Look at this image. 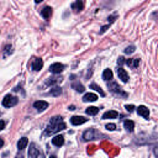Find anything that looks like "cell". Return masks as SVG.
<instances>
[{
	"instance_id": "obj_1",
	"label": "cell",
	"mask_w": 158,
	"mask_h": 158,
	"mask_svg": "<svg viewBox=\"0 0 158 158\" xmlns=\"http://www.w3.org/2000/svg\"><path fill=\"white\" fill-rule=\"evenodd\" d=\"M66 128V123L63 122L62 117L59 116H54L51 119V121L47 125V128L44 130V136H49V135H53L56 132H59L61 130H64Z\"/></svg>"
},
{
	"instance_id": "obj_2",
	"label": "cell",
	"mask_w": 158,
	"mask_h": 158,
	"mask_svg": "<svg viewBox=\"0 0 158 158\" xmlns=\"http://www.w3.org/2000/svg\"><path fill=\"white\" fill-rule=\"evenodd\" d=\"M28 158H44V156H43V153L36 147V145L32 143V145L30 146V150H28Z\"/></svg>"
},
{
	"instance_id": "obj_3",
	"label": "cell",
	"mask_w": 158,
	"mask_h": 158,
	"mask_svg": "<svg viewBox=\"0 0 158 158\" xmlns=\"http://www.w3.org/2000/svg\"><path fill=\"white\" fill-rule=\"evenodd\" d=\"M19 99L16 96H12V95H6L3 99V106L5 107H12L17 104Z\"/></svg>"
},
{
	"instance_id": "obj_4",
	"label": "cell",
	"mask_w": 158,
	"mask_h": 158,
	"mask_svg": "<svg viewBox=\"0 0 158 158\" xmlns=\"http://www.w3.org/2000/svg\"><path fill=\"white\" fill-rule=\"evenodd\" d=\"M99 136H100V133H99L96 130H94V128H89L88 131L84 132L83 138H84V141H90V140H95V138H98Z\"/></svg>"
},
{
	"instance_id": "obj_5",
	"label": "cell",
	"mask_w": 158,
	"mask_h": 158,
	"mask_svg": "<svg viewBox=\"0 0 158 158\" xmlns=\"http://www.w3.org/2000/svg\"><path fill=\"white\" fill-rule=\"evenodd\" d=\"M63 69H64V66H63L62 63H53V64H51V66H49V72L53 73V74L62 73Z\"/></svg>"
},
{
	"instance_id": "obj_6",
	"label": "cell",
	"mask_w": 158,
	"mask_h": 158,
	"mask_svg": "<svg viewBox=\"0 0 158 158\" xmlns=\"http://www.w3.org/2000/svg\"><path fill=\"white\" fill-rule=\"evenodd\" d=\"M87 121H88V119H85L84 116H73V117L71 119L72 125H74V126L83 125V123H85Z\"/></svg>"
},
{
	"instance_id": "obj_7",
	"label": "cell",
	"mask_w": 158,
	"mask_h": 158,
	"mask_svg": "<svg viewBox=\"0 0 158 158\" xmlns=\"http://www.w3.org/2000/svg\"><path fill=\"white\" fill-rule=\"evenodd\" d=\"M43 67V61L41 58H33V61H32V69L35 72H38V71H41Z\"/></svg>"
},
{
	"instance_id": "obj_8",
	"label": "cell",
	"mask_w": 158,
	"mask_h": 158,
	"mask_svg": "<svg viewBox=\"0 0 158 158\" xmlns=\"http://www.w3.org/2000/svg\"><path fill=\"white\" fill-rule=\"evenodd\" d=\"M109 89H110V90H111L112 93L121 94V95H123V96H126V95H127V94H126L125 91H122V90H121V88L119 87L116 83H110V84H109Z\"/></svg>"
},
{
	"instance_id": "obj_9",
	"label": "cell",
	"mask_w": 158,
	"mask_h": 158,
	"mask_svg": "<svg viewBox=\"0 0 158 158\" xmlns=\"http://www.w3.org/2000/svg\"><path fill=\"white\" fill-rule=\"evenodd\" d=\"M117 76H119V79H121L123 83H127L128 82V74H127V72L123 68L120 67V68L117 69Z\"/></svg>"
},
{
	"instance_id": "obj_10",
	"label": "cell",
	"mask_w": 158,
	"mask_h": 158,
	"mask_svg": "<svg viewBox=\"0 0 158 158\" xmlns=\"http://www.w3.org/2000/svg\"><path fill=\"white\" fill-rule=\"evenodd\" d=\"M33 106H35V109H37L38 111H43V110H46V109L48 107V103L43 101V100H38L36 103H33Z\"/></svg>"
},
{
	"instance_id": "obj_11",
	"label": "cell",
	"mask_w": 158,
	"mask_h": 158,
	"mask_svg": "<svg viewBox=\"0 0 158 158\" xmlns=\"http://www.w3.org/2000/svg\"><path fill=\"white\" fill-rule=\"evenodd\" d=\"M137 112H138V115L142 116V117H145V119H148V116H150V110H148L145 105L138 106L137 107Z\"/></svg>"
},
{
	"instance_id": "obj_12",
	"label": "cell",
	"mask_w": 158,
	"mask_h": 158,
	"mask_svg": "<svg viewBox=\"0 0 158 158\" xmlns=\"http://www.w3.org/2000/svg\"><path fill=\"white\" fill-rule=\"evenodd\" d=\"M52 143L54 146H57V147H61V146H63V143H64V137L62 135H56L52 138Z\"/></svg>"
},
{
	"instance_id": "obj_13",
	"label": "cell",
	"mask_w": 158,
	"mask_h": 158,
	"mask_svg": "<svg viewBox=\"0 0 158 158\" xmlns=\"http://www.w3.org/2000/svg\"><path fill=\"white\" fill-rule=\"evenodd\" d=\"M72 9H73L76 12L82 11V10L84 9V3L80 1V0H77V1H74V3L72 4Z\"/></svg>"
},
{
	"instance_id": "obj_14",
	"label": "cell",
	"mask_w": 158,
	"mask_h": 158,
	"mask_svg": "<svg viewBox=\"0 0 158 158\" xmlns=\"http://www.w3.org/2000/svg\"><path fill=\"white\" fill-rule=\"evenodd\" d=\"M98 100V95L96 94H93V93H88L84 95L83 98V101H85V103H89V101H95Z\"/></svg>"
},
{
	"instance_id": "obj_15",
	"label": "cell",
	"mask_w": 158,
	"mask_h": 158,
	"mask_svg": "<svg viewBox=\"0 0 158 158\" xmlns=\"http://www.w3.org/2000/svg\"><path fill=\"white\" fill-rule=\"evenodd\" d=\"M41 15H42L43 19H49V17H51V15H52V9L49 8V6L43 8L41 10Z\"/></svg>"
},
{
	"instance_id": "obj_16",
	"label": "cell",
	"mask_w": 158,
	"mask_h": 158,
	"mask_svg": "<svg viewBox=\"0 0 158 158\" xmlns=\"http://www.w3.org/2000/svg\"><path fill=\"white\" fill-rule=\"evenodd\" d=\"M27 143H28V140H27L26 137H22V138H20V141L17 142V148H19L20 151H22L24 148H26Z\"/></svg>"
},
{
	"instance_id": "obj_17",
	"label": "cell",
	"mask_w": 158,
	"mask_h": 158,
	"mask_svg": "<svg viewBox=\"0 0 158 158\" xmlns=\"http://www.w3.org/2000/svg\"><path fill=\"white\" fill-rule=\"evenodd\" d=\"M119 116L117 111L115 110H110V111H106L105 114L103 115V119H116Z\"/></svg>"
},
{
	"instance_id": "obj_18",
	"label": "cell",
	"mask_w": 158,
	"mask_h": 158,
	"mask_svg": "<svg viewBox=\"0 0 158 158\" xmlns=\"http://www.w3.org/2000/svg\"><path fill=\"white\" fill-rule=\"evenodd\" d=\"M123 126H125V128L128 132H132L133 128H135V123H133V121H131V120H126L125 122H123Z\"/></svg>"
},
{
	"instance_id": "obj_19",
	"label": "cell",
	"mask_w": 158,
	"mask_h": 158,
	"mask_svg": "<svg viewBox=\"0 0 158 158\" xmlns=\"http://www.w3.org/2000/svg\"><path fill=\"white\" fill-rule=\"evenodd\" d=\"M103 79L104 80H111L112 79V72L111 69H105L103 73Z\"/></svg>"
},
{
	"instance_id": "obj_20",
	"label": "cell",
	"mask_w": 158,
	"mask_h": 158,
	"mask_svg": "<svg viewBox=\"0 0 158 158\" xmlns=\"http://www.w3.org/2000/svg\"><path fill=\"white\" fill-rule=\"evenodd\" d=\"M85 112L88 114V115H96V114L99 112V107H95V106H89L87 110H85Z\"/></svg>"
},
{
	"instance_id": "obj_21",
	"label": "cell",
	"mask_w": 158,
	"mask_h": 158,
	"mask_svg": "<svg viewBox=\"0 0 158 158\" xmlns=\"http://www.w3.org/2000/svg\"><path fill=\"white\" fill-rule=\"evenodd\" d=\"M90 89H94V90H96L99 94H100L101 96H105V93L103 91V89L98 85V84H95V83H93V84H90Z\"/></svg>"
},
{
	"instance_id": "obj_22",
	"label": "cell",
	"mask_w": 158,
	"mask_h": 158,
	"mask_svg": "<svg viewBox=\"0 0 158 158\" xmlns=\"http://www.w3.org/2000/svg\"><path fill=\"white\" fill-rule=\"evenodd\" d=\"M49 94L53 95V96H58V95H61V94H62V89L59 87H56V88H53V89L49 90Z\"/></svg>"
},
{
	"instance_id": "obj_23",
	"label": "cell",
	"mask_w": 158,
	"mask_h": 158,
	"mask_svg": "<svg viewBox=\"0 0 158 158\" xmlns=\"http://www.w3.org/2000/svg\"><path fill=\"white\" fill-rule=\"evenodd\" d=\"M72 87H73L74 89H76L77 91H79V93H83V91H84V87L80 83H73V84H72Z\"/></svg>"
},
{
	"instance_id": "obj_24",
	"label": "cell",
	"mask_w": 158,
	"mask_h": 158,
	"mask_svg": "<svg viewBox=\"0 0 158 158\" xmlns=\"http://www.w3.org/2000/svg\"><path fill=\"white\" fill-rule=\"evenodd\" d=\"M61 80H62L61 78H51V80H48V82H47V84H49V85H52V84H56V83L61 82Z\"/></svg>"
},
{
	"instance_id": "obj_25",
	"label": "cell",
	"mask_w": 158,
	"mask_h": 158,
	"mask_svg": "<svg viewBox=\"0 0 158 158\" xmlns=\"http://www.w3.org/2000/svg\"><path fill=\"white\" fill-rule=\"evenodd\" d=\"M138 64H140V59H138V58H133L132 59V63H131V67L136 68V67H138Z\"/></svg>"
},
{
	"instance_id": "obj_26",
	"label": "cell",
	"mask_w": 158,
	"mask_h": 158,
	"mask_svg": "<svg viewBox=\"0 0 158 158\" xmlns=\"http://www.w3.org/2000/svg\"><path fill=\"white\" fill-rule=\"evenodd\" d=\"M105 127L107 128L109 131H114V130H116V125H115V123H107V125H106Z\"/></svg>"
},
{
	"instance_id": "obj_27",
	"label": "cell",
	"mask_w": 158,
	"mask_h": 158,
	"mask_svg": "<svg viewBox=\"0 0 158 158\" xmlns=\"http://www.w3.org/2000/svg\"><path fill=\"white\" fill-rule=\"evenodd\" d=\"M135 52V47L133 46H130V47H127L126 49H125V53L126 54H131V53H133Z\"/></svg>"
},
{
	"instance_id": "obj_28",
	"label": "cell",
	"mask_w": 158,
	"mask_h": 158,
	"mask_svg": "<svg viewBox=\"0 0 158 158\" xmlns=\"http://www.w3.org/2000/svg\"><path fill=\"white\" fill-rule=\"evenodd\" d=\"M125 109H126L128 112H132L133 109H135V106H133V105H125Z\"/></svg>"
},
{
	"instance_id": "obj_29",
	"label": "cell",
	"mask_w": 158,
	"mask_h": 158,
	"mask_svg": "<svg viewBox=\"0 0 158 158\" xmlns=\"http://www.w3.org/2000/svg\"><path fill=\"white\" fill-rule=\"evenodd\" d=\"M123 63H125V58H123V57H120V58L117 59V64H120V66H122Z\"/></svg>"
},
{
	"instance_id": "obj_30",
	"label": "cell",
	"mask_w": 158,
	"mask_h": 158,
	"mask_svg": "<svg viewBox=\"0 0 158 158\" xmlns=\"http://www.w3.org/2000/svg\"><path fill=\"white\" fill-rule=\"evenodd\" d=\"M109 26H110V25H105V26H103V27H101V30H100V32H101V33H104V32H105L106 30L109 28Z\"/></svg>"
},
{
	"instance_id": "obj_31",
	"label": "cell",
	"mask_w": 158,
	"mask_h": 158,
	"mask_svg": "<svg viewBox=\"0 0 158 158\" xmlns=\"http://www.w3.org/2000/svg\"><path fill=\"white\" fill-rule=\"evenodd\" d=\"M115 19H116V15H112V16H110V17H109L107 20H109V22H114V21H115Z\"/></svg>"
},
{
	"instance_id": "obj_32",
	"label": "cell",
	"mask_w": 158,
	"mask_h": 158,
	"mask_svg": "<svg viewBox=\"0 0 158 158\" xmlns=\"http://www.w3.org/2000/svg\"><path fill=\"white\" fill-rule=\"evenodd\" d=\"M4 127H5V122L3 120H0V131L4 130Z\"/></svg>"
},
{
	"instance_id": "obj_33",
	"label": "cell",
	"mask_w": 158,
	"mask_h": 158,
	"mask_svg": "<svg viewBox=\"0 0 158 158\" xmlns=\"http://www.w3.org/2000/svg\"><path fill=\"white\" fill-rule=\"evenodd\" d=\"M3 146H4V140H3L1 137H0V148H1Z\"/></svg>"
},
{
	"instance_id": "obj_34",
	"label": "cell",
	"mask_w": 158,
	"mask_h": 158,
	"mask_svg": "<svg viewBox=\"0 0 158 158\" xmlns=\"http://www.w3.org/2000/svg\"><path fill=\"white\" fill-rule=\"evenodd\" d=\"M69 110H76V107H74V106L72 105V106H69Z\"/></svg>"
},
{
	"instance_id": "obj_35",
	"label": "cell",
	"mask_w": 158,
	"mask_h": 158,
	"mask_svg": "<svg viewBox=\"0 0 158 158\" xmlns=\"http://www.w3.org/2000/svg\"><path fill=\"white\" fill-rule=\"evenodd\" d=\"M49 158H57L56 156H51V157H49Z\"/></svg>"
}]
</instances>
